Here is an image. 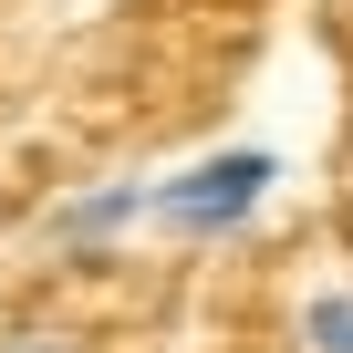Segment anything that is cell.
<instances>
[{"instance_id":"1","label":"cell","mask_w":353,"mask_h":353,"mask_svg":"<svg viewBox=\"0 0 353 353\" xmlns=\"http://www.w3.org/2000/svg\"><path fill=\"white\" fill-rule=\"evenodd\" d=\"M281 176H291L281 145H208L188 166H156V239H176V250L250 239L270 219V198H281Z\"/></svg>"},{"instance_id":"2","label":"cell","mask_w":353,"mask_h":353,"mask_svg":"<svg viewBox=\"0 0 353 353\" xmlns=\"http://www.w3.org/2000/svg\"><path fill=\"white\" fill-rule=\"evenodd\" d=\"M135 239H156V176L145 166H94L73 188H52V208L32 219V250L52 270H104Z\"/></svg>"},{"instance_id":"3","label":"cell","mask_w":353,"mask_h":353,"mask_svg":"<svg viewBox=\"0 0 353 353\" xmlns=\"http://www.w3.org/2000/svg\"><path fill=\"white\" fill-rule=\"evenodd\" d=\"M291 353H353V270H332L291 301Z\"/></svg>"},{"instance_id":"4","label":"cell","mask_w":353,"mask_h":353,"mask_svg":"<svg viewBox=\"0 0 353 353\" xmlns=\"http://www.w3.org/2000/svg\"><path fill=\"white\" fill-rule=\"evenodd\" d=\"M0 353H94L73 322H42V312H21V322H0Z\"/></svg>"}]
</instances>
